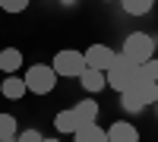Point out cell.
I'll return each instance as SVG.
<instances>
[{"instance_id":"cell-21","label":"cell","mask_w":158,"mask_h":142,"mask_svg":"<svg viewBox=\"0 0 158 142\" xmlns=\"http://www.w3.org/2000/svg\"><path fill=\"white\" fill-rule=\"evenodd\" d=\"M13 142H16V139H13Z\"/></svg>"},{"instance_id":"cell-11","label":"cell","mask_w":158,"mask_h":142,"mask_svg":"<svg viewBox=\"0 0 158 142\" xmlns=\"http://www.w3.org/2000/svg\"><path fill=\"white\" fill-rule=\"evenodd\" d=\"M22 67V51L19 47H3L0 51V73H16Z\"/></svg>"},{"instance_id":"cell-13","label":"cell","mask_w":158,"mask_h":142,"mask_svg":"<svg viewBox=\"0 0 158 142\" xmlns=\"http://www.w3.org/2000/svg\"><path fill=\"white\" fill-rule=\"evenodd\" d=\"M54 126H57V133H76V130H79V117H76V111H73V108L60 111L57 117H54Z\"/></svg>"},{"instance_id":"cell-15","label":"cell","mask_w":158,"mask_h":142,"mask_svg":"<svg viewBox=\"0 0 158 142\" xmlns=\"http://www.w3.org/2000/svg\"><path fill=\"white\" fill-rule=\"evenodd\" d=\"M123 10L130 13V16H146V13L155 6V0H120Z\"/></svg>"},{"instance_id":"cell-20","label":"cell","mask_w":158,"mask_h":142,"mask_svg":"<svg viewBox=\"0 0 158 142\" xmlns=\"http://www.w3.org/2000/svg\"><path fill=\"white\" fill-rule=\"evenodd\" d=\"M104 3H111V0H104Z\"/></svg>"},{"instance_id":"cell-7","label":"cell","mask_w":158,"mask_h":142,"mask_svg":"<svg viewBox=\"0 0 158 142\" xmlns=\"http://www.w3.org/2000/svg\"><path fill=\"white\" fill-rule=\"evenodd\" d=\"M108 142H139V130L127 120H117L108 126Z\"/></svg>"},{"instance_id":"cell-10","label":"cell","mask_w":158,"mask_h":142,"mask_svg":"<svg viewBox=\"0 0 158 142\" xmlns=\"http://www.w3.org/2000/svg\"><path fill=\"white\" fill-rule=\"evenodd\" d=\"M73 139L76 142H108V130H101L98 123H89V126H79Z\"/></svg>"},{"instance_id":"cell-5","label":"cell","mask_w":158,"mask_h":142,"mask_svg":"<svg viewBox=\"0 0 158 142\" xmlns=\"http://www.w3.org/2000/svg\"><path fill=\"white\" fill-rule=\"evenodd\" d=\"M51 67H54L57 76H67V79H76V76H82V73L89 70L82 51H57V57H54Z\"/></svg>"},{"instance_id":"cell-19","label":"cell","mask_w":158,"mask_h":142,"mask_svg":"<svg viewBox=\"0 0 158 142\" xmlns=\"http://www.w3.org/2000/svg\"><path fill=\"white\" fill-rule=\"evenodd\" d=\"M41 142H57V139H41Z\"/></svg>"},{"instance_id":"cell-17","label":"cell","mask_w":158,"mask_h":142,"mask_svg":"<svg viewBox=\"0 0 158 142\" xmlns=\"http://www.w3.org/2000/svg\"><path fill=\"white\" fill-rule=\"evenodd\" d=\"M25 6H29V0H0V10L6 13H22Z\"/></svg>"},{"instance_id":"cell-6","label":"cell","mask_w":158,"mask_h":142,"mask_svg":"<svg viewBox=\"0 0 158 142\" xmlns=\"http://www.w3.org/2000/svg\"><path fill=\"white\" fill-rule=\"evenodd\" d=\"M82 57H85V67H89V70H101V73H104V70L114 63L117 51L108 47V44H89V47L82 51Z\"/></svg>"},{"instance_id":"cell-14","label":"cell","mask_w":158,"mask_h":142,"mask_svg":"<svg viewBox=\"0 0 158 142\" xmlns=\"http://www.w3.org/2000/svg\"><path fill=\"white\" fill-rule=\"evenodd\" d=\"M16 136H19L16 117H13V114H0V142H13Z\"/></svg>"},{"instance_id":"cell-16","label":"cell","mask_w":158,"mask_h":142,"mask_svg":"<svg viewBox=\"0 0 158 142\" xmlns=\"http://www.w3.org/2000/svg\"><path fill=\"white\" fill-rule=\"evenodd\" d=\"M139 76H146V79H155L158 82V57H152V60H146L139 67Z\"/></svg>"},{"instance_id":"cell-1","label":"cell","mask_w":158,"mask_h":142,"mask_svg":"<svg viewBox=\"0 0 158 142\" xmlns=\"http://www.w3.org/2000/svg\"><path fill=\"white\" fill-rule=\"evenodd\" d=\"M120 101H123L127 111H142L146 104H155L158 101V82L146 79V76H136V82L120 95Z\"/></svg>"},{"instance_id":"cell-8","label":"cell","mask_w":158,"mask_h":142,"mask_svg":"<svg viewBox=\"0 0 158 142\" xmlns=\"http://www.w3.org/2000/svg\"><path fill=\"white\" fill-rule=\"evenodd\" d=\"M79 85H82L89 95H95V92H101V88H108V76H104L101 70H85L82 76H79Z\"/></svg>"},{"instance_id":"cell-12","label":"cell","mask_w":158,"mask_h":142,"mask_svg":"<svg viewBox=\"0 0 158 142\" xmlns=\"http://www.w3.org/2000/svg\"><path fill=\"white\" fill-rule=\"evenodd\" d=\"M0 92H3V98H10V101H19V98H25V82L19 76H6L3 85H0Z\"/></svg>"},{"instance_id":"cell-2","label":"cell","mask_w":158,"mask_h":142,"mask_svg":"<svg viewBox=\"0 0 158 142\" xmlns=\"http://www.w3.org/2000/svg\"><path fill=\"white\" fill-rule=\"evenodd\" d=\"M104 76H108V88H114L117 95H123L127 88L136 82L139 67H136L133 60H127L123 54H117V57H114V63H111L108 70H104Z\"/></svg>"},{"instance_id":"cell-18","label":"cell","mask_w":158,"mask_h":142,"mask_svg":"<svg viewBox=\"0 0 158 142\" xmlns=\"http://www.w3.org/2000/svg\"><path fill=\"white\" fill-rule=\"evenodd\" d=\"M41 139H44V136L38 133V130H25V133L16 136V142H41Z\"/></svg>"},{"instance_id":"cell-3","label":"cell","mask_w":158,"mask_h":142,"mask_svg":"<svg viewBox=\"0 0 158 142\" xmlns=\"http://www.w3.org/2000/svg\"><path fill=\"white\" fill-rule=\"evenodd\" d=\"M120 54H123L127 60H133L136 67H142L146 60L155 57V38H152L149 32H130V35L123 38Z\"/></svg>"},{"instance_id":"cell-9","label":"cell","mask_w":158,"mask_h":142,"mask_svg":"<svg viewBox=\"0 0 158 142\" xmlns=\"http://www.w3.org/2000/svg\"><path fill=\"white\" fill-rule=\"evenodd\" d=\"M73 111H76V117H79V126H89V123L98 120V101L95 98H82Z\"/></svg>"},{"instance_id":"cell-4","label":"cell","mask_w":158,"mask_h":142,"mask_svg":"<svg viewBox=\"0 0 158 142\" xmlns=\"http://www.w3.org/2000/svg\"><path fill=\"white\" fill-rule=\"evenodd\" d=\"M60 76L54 73V67H48V63H35V67L25 70V92H32V95H51L54 92V85H57Z\"/></svg>"}]
</instances>
